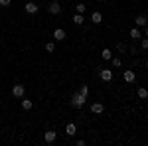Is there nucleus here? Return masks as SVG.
I'll list each match as a JSON object with an SVG mask.
<instances>
[{
	"label": "nucleus",
	"mask_w": 148,
	"mask_h": 146,
	"mask_svg": "<svg viewBox=\"0 0 148 146\" xmlns=\"http://www.w3.org/2000/svg\"><path fill=\"white\" fill-rule=\"evenodd\" d=\"M99 77H101V81H113V69H101Z\"/></svg>",
	"instance_id": "nucleus-3"
},
{
	"label": "nucleus",
	"mask_w": 148,
	"mask_h": 146,
	"mask_svg": "<svg viewBox=\"0 0 148 146\" xmlns=\"http://www.w3.org/2000/svg\"><path fill=\"white\" fill-rule=\"evenodd\" d=\"M53 38H56L57 42H63V40H65V30H63V28H56V30H53Z\"/></svg>",
	"instance_id": "nucleus-6"
},
{
	"label": "nucleus",
	"mask_w": 148,
	"mask_h": 146,
	"mask_svg": "<svg viewBox=\"0 0 148 146\" xmlns=\"http://www.w3.org/2000/svg\"><path fill=\"white\" fill-rule=\"evenodd\" d=\"M71 105H73L75 109H81V107L85 105V95H81V93H75V95L71 97Z\"/></svg>",
	"instance_id": "nucleus-1"
},
{
	"label": "nucleus",
	"mask_w": 148,
	"mask_h": 146,
	"mask_svg": "<svg viewBox=\"0 0 148 146\" xmlns=\"http://www.w3.org/2000/svg\"><path fill=\"white\" fill-rule=\"evenodd\" d=\"M123 79H125L126 83H132V81L136 79V73H134L132 69H125V73H123Z\"/></svg>",
	"instance_id": "nucleus-4"
},
{
	"label": "nucleus",
	"mask_w": 148,
	"mask_h": 146,
	"mask_svg": "<svg viewBox=\"0 0 148 146\" xmlns=\"http://www.w3.org/2000/svg\"><path fill=\"white\" fill-rule=\"evenodd\" d=\"M144 36H146V38H148V26H146V32H144Z\"/></svg>",
	"instance_id": "nucleus-24"
},
{
	"label": "nucleus",
	"mask_w": 148,
	"mask_h": 146,
	"mask_svg": "<svg viewBox=\"0 0 148 146\" xmlns=\"http://www.w3.org/2000/svg\"><path fill=\"white\" fill-rule=\"evenodd\" d=\"M134 24H136V28H144L148 24V18L142 14V16H136V20H134Z\"/></svg>",
	"instance_id": "nucleus-9"
},
{
	"label": "nucleus",
	"mask_w": 148,
	"mask_h": 146,
	"mask_svg": "<svg viewBox=\"0 0 148 146\" xmlns=\"http://www.w3.org/2000/svg\"><path fill=\"white\" fill-rule=\"evenodd\" d=\"M146 69H148V61H146Z\"/></svg>",
	"instance_id": "nucleus-25"
},
{
	"label": "nucleus",
	"mask_w": 148,
	"mask_h": 146,
	"mask_svg": "<svg viewBox=\"0 0 148 146\" xmlns=\"http://www.w3.org/2000/svg\"><path fill=\"white\" fill-rule=\"evenodd\" d=\"M75 8H77V14H83V12L87 10V6H85V4H77Z\"/></svg>",
	"instance_id": "nucleus-20"
},
{
	"label": "nucleus",
	"mask_w": 148,
	"mask_h": 146,
	"mask_svg": "<svg viewBox=\"0 0 148 146\" xmlns=\"http://www.w3.org/2000/svg\"><path fill=\"white\" fill-rule=\"evenodd\" d=\"M24 10L28 12V14H36V12L40 10V6H38V4H36V2H28V4H26V6H24Z\"/></svg>",
	"instance_id": "nucleus-5"
},
{
	"label": "nucleus",
	"mask_w": 148,
	"mask_h": 146,
	"mask_svg": "<svg viewBox=\"0 0 148 146\" xmlns=\"http://www.w3.org/2000/svg\"><path fill=\"white\" fill-rule=\"evenodd\" d=\"M113 65H114V67H121V65H123V61H121L119 57H114V59H113Z\"/></svg>",
	"instance_id": "nucleus-23"
},
{
	"label": "nucleus",
	"mask_w": 148,
	"mask_h": 146,
	"mask_svg": "<svg viewBox=\"0 0 148 146\" xmlns=\"http://www.w3.org/2000/svg\"><path fill=\"white\" fill-rule=\"evenodd\" d=\"M10 2H12V0H0V6H2V8H8Z\"/></svg>",
	"instance_id": "nucleus-22"
},
{
	"label": "nucleus",
	"mask_w": 148,
	"mask_h": 146,
	"mask_svg": "<svg viewBox=\"0 0 148 146\" xmlns=\"http://www.w3.org/2000/svg\"><path fill=\"white\" fill-rule=\"evenodd\" d=\"M101 57H103V59H111V57H113V53H111V49H109V47H105V49L101 51Z\"/></svg>",
	"instance_id": "nucleus-15"
},
{
	"label": "nucleus",
	"mask_w": 148,
	"mask_h": 146,
	"mask_svg": "<svg viewBox=\"0 0 148 146\" xmlns=\"http://www.w3.org/2000/svg\"><path fill=\"white\" fill-rule=\"evenodd\" d=\"M57 138V132H53V130H47L46 134H44V140H46L47 144H51V142H56Z\"/></svg>",
	"instance_id": "nucleus-7"
},
{
	"label": "nucleus",
	"mask_w": 148,
	"mask_h": 146,
	"mask_svg": "<svg viewBox=\"0 0 148 146\" xmlns=\"http://www.w3.org/2000/svg\"><path fill=\"white\" fill-rule=\"evenodd\" d=\"M32 107H34L32 99H22V109L24 111H32Z\"/></svg>",
	"instance_id": "nucleus-12"
},
{
	"label": "nucleus",
	"mask_w": 148,
	"mask_h": 146,
	"mask_svg": "<svg viewBox=\"0 0 148 146\" xmlns=\"http://www.w3.org/2000/svg\"><path fill=\"white\" fill-rule=\"evenodd\" d=\"M140 45H142V49H148V38H146V36L140 38Z\"/></svg>",
	"instance_id": "nucleus-19"
},
{
	"label": "nucleus",
	"mask_w": 148,
	"mask_h": 146,
	"mask_svg": "<svg viewBox=\"0 0 148 146\" xmlns=\"http://www.w3.org/2000/svg\"><path fill=\"white\" fill-rule=\"evenodd\" d=\"M79 93H81V95H85V97H87V93H89V87H87V85H81Z\"/></svg>",
	"instance_id": "nucleus-21"
},
{
	"label": "nucleus",
	"mask_w": 148,
	"mask_h": 146,
	"mask_svg": "<svg viewBox=\"0 0 148 146\" xmlns=\"http://www.w3.org/2000/svg\"><path fill=\"white\" fill-rule=\"evenodd\" d=\"M75 132H77V126H75V123H69L67 126H65V134H67V136H73Z\"/></svg>",
	"instance_id": "nucleus-10"
},
{
	"label": "nucleus",
	"mask_w": 148,
	"mask_h": 146,
	"mask_svg": "<svg viewBox=\"0 0 148 146\" xmlns=\"http://www.w3.org/2000/svg\"><path fill=\"white\" fill-rule=\"evenodd\" d=\"M46 51H49V53L56 51V44H53V42H47V44H46Z\"/></svg>",
	"instance_id": "nucleus-18"
},
{
	"label": "nucleus",
	"mask_w": 148,
	"mask_h": 146,
	"mask_svg": "<svg viewBox=\"0 0 148 146\" xmlns=\"http://www.w3.org/2000/svg\"><path fill=\"white\" fill-rule=\"evenodd\" d=\"M49 12H51V14H59V12H61L59 2H51V4H49Z\"/></svg>",
	"instance_id": "nucleus-13"
},
{
	"label": "nucleus",
	"mask_w": 148,
	"mask_h": 146,
	"mask_svg": "<svg viewBox=\"0 0 148 146\" xmlns=\"http://www.w3.org/2000/svg\"><path fill=\"white\" fill-rule=\"evenodd\" d=\"M73 22L77 24V26H81V24L85 22V20H83V14H75V16H73Z\"/></svg>",
	"instance_id": "nucleus-16"
},
{
	"label": "nucleus",
	"mask_w": 148,
	"mask_h": 146,
	"mask_svg": "<svg viewBox=\"0 0 148 146\" xmlns=\"http://www.w3.org/2000/svg\"><path fill=\"white\" fill-rule=\"evenodd\" d=\"M91 22H93V24H101V22H103V14L95 10V12L91 14Z\"/></svg>",
	"instance_id": "nucleus-11"
},
{
	"label": "nucleus",
	"mask_w": 148,
	"mask_h": 146,
	"mask_svg": "<svg viewBox=\"0 0 148 146\" xmlns=\"http://www.w3.org/2000/svg\"><path fill=\"white\" fill-rule=\"evenodd\" d=\"M130 38H132V40H140V38H142V32H140L138 28H132V30H130Z\"/></svg>",
	"instance_id": "nucleus-14"
},
{
	"label": "nucleus",
	"mask_w": 148,
	"mask_h": 146,
	"mask_svg": "<svg viewBox=\"0 0 148 146\" xmlns=\"http://www.w3.org/2000/svg\"><path fill=\"white\" fill-rule=\"evenodd\" d=\"M138 97H140V99H148V89L140 87V89H138Z\"/></svg>",
	"instance_id": "nucleus-17"
},
{
	"label": "nucleus",
	"mask_w": 148,
	"mask_h": 146,
	"mask_svg": "<svg viewBox=\"0 0 148 146\" xmlns=\"http://www.w3.org/2000/svg\"><path fill=\"white\" fill-rule=\"evenodd\" d=\"M24 93H26V87H24V85H14V87H12V95H14L16 99H22Z\"/></svg>",
	"instance_id": "nucleus-2"
},
{
	"label": "nucleus",
	"mask_w": 148,
	"mask_h": 146,
	"mask_svg": "<svg viewBox=\"0 0 148 146\" xmlns=\"http://www.w3.org/2000/svg\"><path fill=\"white\" fill-rule=\"evenodd\" d=\"M103 111H105L103 103H93V105H91V112H93V114H101Z\"/></svg>",
	"instance_id": "nucleus-8"
}]
</instances>
